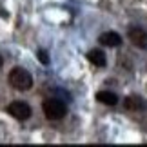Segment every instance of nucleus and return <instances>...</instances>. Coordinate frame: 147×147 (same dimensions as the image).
Returning <instances> with one entry per match:
<instances>
[{"mask_svg": "<svg viewBox=\"0 0 147 147\" xmlns=\"http://www.w3.org/2000/svg\"><path fill=\"white\" fill-rule=\"evenodd\" d=\"M9 84L16 91H27L33 87V76L29 75V71L22 69V67H15L9 73Z\"/></svg>", "mask_w": 147, "mask_h": 147, "instance_id": "1", "label": "nucleus"}, {"mask_svg": "<svg viewBox=\"0 0 147 147\" xmlns=\"http://www.w3.org/2000/svg\"><path fill=\"white\" fill-rule=\"evenodd\" d=\"M7 113L16 120H27L31 116V107L26 102H11L7 105Z\"/></svg>", "mask_w": 147, "mask_h": 147, "instance_id": "3", "label": "nucleus"}, {"mask_svg": "<svg viewBox=\"0 0 147 147\" xmlns=\"http://www.w3.org/2000/svg\"><path fill=\"white\" fill-rule=\"evenodd\" d=\"M100 44L102 46H107V47H118L122 44V36L118 35V33L115 31H105V33H102L100 35Z\"/></svg>", "mask_w": 147, "mask_h": 147, "instance_id": "6", "label": "nucleus"}, {"mask_svg": "<svg viewBox=\"0 0 147 147\" xmlns=\"http://www.w3.org/2000/svg\"><path fill=\"white\" fill-rule=\"evenodd\" d=\"M38 58H40V62L42 64H47V55H46V51H40V53H38Z\"/></svg>", "mask_w": 147, "mask_h": 147, "instance_id": "9", "label": "nucleus"}, {"mask_svg": "<svg viewBox=\"0 0 147 147\" xmlns=\"http://www.w3.org/2000/svg\"><path fill=\"white\" fill-rule=\"evenodd\" d=\"M127 38L138 47H145L147 46V33L142 29V27H131V29L127 31Z\"/></svg>", "mask_w": 147, "mask_h": 147, "instance_id": "5", "label": "nucleus"}, {"mask_svg": "<svg viewBox=\"0 0 147 147\" xmlns=\"http://www.w3.org/2000/svg\"><path fill=\"white\" fill-rule=\"evenodd\" d=\"M96 100L100 104H105V105H116L118 104V96L111 91H100L96 94Z\"/></svg>", "mask_w": 147, "mask_h": 147, "instance_id": "8", "label": "nucleus"}, {"mask_svg": "<svg viewBox=\"0 0 147 147\" xmlns=\"http://www.w3.org/2000/svg\"><path fill=\"white\" fill-rule=\"evenodd\" d=\"M2 64H4V60H2V56H0V67H2Z\"/></svg>", "mask_w": 147, "mask_h": 147, "instance_id": "10", "label": "nucleus"}, {"mask_svg": "<svg viewBox=\"0 0 147 147\" xmlns=\"http://www.w3.org/2000/svg\"><path fill=\"white\" fill-rule=\"evenodd\" d=\"M42 111L47 120H62L67 115V107L62 100L58 98H47L42 104Z\"/></svg>", "mask_w": 147, "mask_h": 147, "instance_id": "2", "label": "nucleus"}, {"mask_svg": "<svg viewBox=\"0 0 147 147\" xmlns=\"http://www.w3.org/2000/svg\"><path fill=\"white\" fill-rule=\"evenodd\" d=\"M145 100L142 96H138V94H129V96L123 100V107H125L127 111H133V113H142L145 111Z\"/></svg>", "mask_w": 147, "mask_h": 147, "instance_id": "4", "label": "nucleus"}, {"mask_svg": "<svg viewBox=\"0 0 147 147\" xmlns=\"http://www.w3.org/2000/svg\"><path fill=\"white\" fill-rule=\"evenodd\" d=\"M87 60L91 62L93 65H96V67H104L107 64V58H105V53L102 49H91L87 53Z\"/></svg>", "mask_w": 147, "mask_h": 147, "instance_id": "7", "label": "nucleus"}]
</instances>
